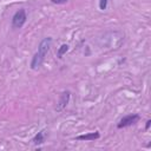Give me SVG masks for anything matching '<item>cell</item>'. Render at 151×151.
<instances>
[{"label":"cell","mask_w":151,"mask_h":151,"mask_svg":"<svg viewBox=\"0 0 151 151\" xmlns=\"http://www.w3.org/2000/svg\"><path fill=\"white\" fill-rule=\"evenodd\" d=\"M107 2H109V0H99V8H100L101 11L106 9V7H107Z\"/></svg>","instance_id":"cell-9"},{"label":"cell","mask_w":151,"mask_h":151,"mask_svg":"<svg viewBox=\"0 0 151 151\" xmlns=\"http://www.w3.org/2000/svg\"><path fill=\"white\" fill-rule=\"evenodd\" d=\"M44 58L42 57H40L38 53H34V55H33V58H32V60H31V68L32 70H38L41 65H42V63H44Z\"/></svg>","instance_id":"cell-6"},{"label":"cell","mask_w":151,"mask_h":151,"mask_svg":"<svg viewBox=\"0 0 151 151\" xmlns=\"http://www.w3.org/2000/svg\"><path fill=\"white\" fill-rule=\"evenodd\" d=\"M51 45H52V38H51V37L44 38V39L40 41V44H39L38 52H37V53H38L40 57H42V58L45 59V55L47 54V52H48Z\"/></svg>","instance_id":"cell-3"},{"label":"cell","mask_w":151,"mask_h":151,"mask_svg":"<svg viewBox=\"0 0 151 151\" xmlns=\"http://www.w3.org/2000/svg\"><path fill=\"white\" fill-rule=\"evenodd\" d=\"M70 97H71V92L70 91H63L61 94H60V98H59V101L57 104V111H61L64 110V107L68 104L70 101Z\"/></svg>","instance_id":"cell-4"},{"label":"cell","mask_w":151,"mask_h":151,"mask_svg":"<svg viewBox=\"0 0 151 151\" xmlns=\"http://www.w3.org/2000/svg\"><path fill=\"white\" fill-rule=\"evenodd\" d=\"M27 20V15H26V11L24 8H20L19 11H17L14 13V15L12 17V27L13 28H21L25 22Z\"/></svg>","instance_id":"cell-1"},{"label":"cell","mask_w":151,"mask_h":151,"mask_svg":"<svg viewBox=\"0 0 151 151\" xmlns=\"http://www.w3.org/2000/svg\"><path fill=\"white\" fill-rule=\"evenodd\" d=\"M150 125H151V120L149 119V120H146V124H145V130H146V131L150 129Z\"/></svg>","instance_id":"cell-11"},{"label":"cell","mask_w":151,"mask_h":151,"mask_svg":"<svg viewBox=\"0 0 151 151\" xmlns=\"http://www.w3.org/2000/svg\"><path fill=\"white\" fill-rule=\"evenodd\" d=\"M139 119H140V116L137 114V113H132V114L124 116V117L119 120V123L117 124V129H124V127L132 126V125H134L136 123H138Z\"/></svg>","instance_id":"cell-2"},{"label":"cell","mask_w":151,"mask_h":151,"mask_svg":"<svg viewBox=\"0 0 151 151\" xmlns=\"http://www.w3.org/2000/svg\"><path fill=\"white\" fill-rule=\"evenodd\" d=\"M45 138H46V136H45V130H41V131H39V132L33 137L32 142H33L34 145H40V144H42V143L45 142Z\"/></svg>","instance_id":"cell-7"},{"label":"cell","mask_w":151,"mask_h":151,"mask_svg":"<svg viewBox=\"0 0 151 151\" xmlns=\"http://www.w3.org/2000/svg\"><path fill=\"white\" fill-rule=\"evenodd\" d=\"M99 137H100L99 132L98 131H94V132H88V133H85V134H80L76 139H78V140H85V142H91V140L98 139Z\"/></svg>","instance_id":"cell-5"},{"label":"cell","mask_w":151,"mask_h":151,"mask_svg":"<svg viewBox=\"0 0 151 151\" xmlns=\"http://www.w3.org/2000/svg\"><path fill=\"white\" fill-rule=\"evenodd\" d=\"M53 4H57V5H63V4H66L68 0H51Z\"/></svg>","instance_id":"cell-10"},{"label":"cell","mask_w":151,"mask_h":151,"mask_svg":"<svg viewBox=\"0 0 151 151\" xmlns=\"http://www.w3.org/2000/svg\"><path fill=\"white\" fill-rule=\"evenodd\" d=\"M67 51H68V45H67V44H63V45L58 48V51H57V57H58L59 59H61L63 55H64Z\"/></svg>","instance_id":"cell-8"}]
</instances>
